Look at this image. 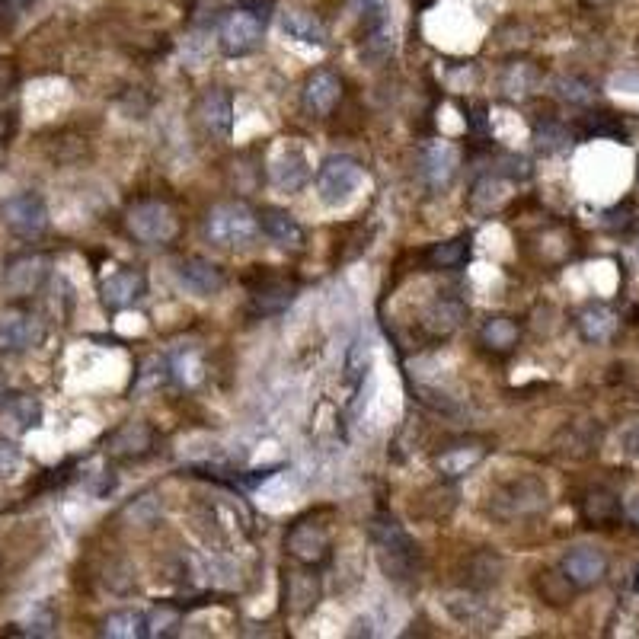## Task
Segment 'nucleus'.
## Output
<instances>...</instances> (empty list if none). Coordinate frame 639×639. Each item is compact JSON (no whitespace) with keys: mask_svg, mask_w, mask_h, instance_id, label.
Here are the masks:
<instances>
[{"mask_svg":"<svg viewBox=\"0 0 639 639\" xmlns=\"http://www.w3.org/2000/svg\"><path fill=\"white\" fill-rule=\"evenodd\" d=\"M550 489L540 477H531V473H521V477H512L499 483L493 493H489V515L499 521H521L531 518L537 512L547 509Z\"/></svg>","mask_w":639,"mask_h":639,"instance_id":"obj_1","label":"nucleus"},{"mask_svg":"<svg viewBox=\"0 0 639 639\" xmlns=\"http://www.w3.org/2000/svg\"><path fill=\"white\" fill-rule=\"evenodd\" d=\"M259 231V215L243 202H221L205 215V237L224 250H247Z\"/></svg>","mask_w":639,"mask_h":639,"instance_id":"obj_2","label":"nucleus"},{"mask_svg":"<svg viewBox=\"0 0 639 639\" xmlns=\"http://www.w3.org/2000/svg\"><path fill=\"white\" fill-rule=\"evenodd\" d=\"M371 537H374V544H378V556H381V566L387 572V579L406 582L409 576H413L419 553H416V544L409 540V534L400 528L397 521L387 518V515H378L371 521Z\"/></svg>","mask_w":639,"mask_h":639,"instance_id":"obj_3","label":"nucleus"},{"mask_svg":"<svg viewBox=\"0 0 639 639\" xmlns=\"http://www.w3.org/2000/svg\"><path fill=\"white\" fill-rule=\"evenodd\" d=\"M362 179H365L362 163H358L355 157H349V154H333L317 167L314 183H317L320 202L326 208H339V205H349L355 199Z\"/></svg>","mask_w":639,"mask_h":639,"instance_id":"obj_4","label":"nucleus"},{"mask_svg":"<svg viewBox=\"0 0 639 639\" xmlns=\"http://www.w3.org/2000/svg\"><path fill=\"white\" fill-rule=\"evenodd\" d=\"M262 32H266V13H256L250 7H237L221 20L218 45L227 58H243V55H253L259 48Z\"/></svg>","mask_w":639,"mask_h":639,"instance_id":"obj_5","label":"nucleus"},{"mask_svg":"<svg viewBox=\"0 0 639 639\" xmlns=\"http://www.w3.org/2000/svg\"><path fill=\"white\" fill-rule=\"evenodd\" d=\"M128 231L135 240L151 243V247H160V243H170L176 237V218L170 205L163 202H138L128 208Z\"/></svg>","mask_w":639,"mask_h":639,"instance_id":"obj_6","label":"nucleus"},{"mask_svg":"<svg viewBox=\"0 0 639 639\" xmlns=\"http://www.w3.org/2000/svg\"><path fill=\"white\" fill-rule=\"evenodd\" d=\"M457 170H461V151H457L451 141H429L422 147L419 173H422V183L432 192L451 189V183L457 179Z\"/></svg>","mask_w":639,"mask_h":639,"instance_id":"obj_7","label":"nucleus"},{"mask_svg":"<svg viewBox=\"0 0 639 639\" xmlns=\"http://www.w3.org/2000/svg\"><path fill=\"white\" fill-rule=\"evenodd\" d=\"M310 176H314V170H310V160L298 144H282L269 160V183L278 192H301L310 183Z\"/></svg>","mask_w":639,"mask_h":639,"instance_id":"obj_8","label":"nucleus"},{"mask_svg":"<svg viewBox=\"0 0 639 639\" xmlns=\"http://www.w3.org/2000/svg\"><path fill=\"white\" fill-rule=\"evenodd\" d=\"M4 221L7 227L16 234V237H39L45 234V227H48V205L42 195L36 192H20V195H13L10 202H4Z\"/></svg>","mask_w":639,"mask_h":639,"instance_id":"obj_9","label":"nucleus"},{"mask_svg":"<svg viewBox=\"0 0 639 639\" xmlns=\"http://www.w3.org/2000/svg\"><path fill=\"white\" fill-rule=\"evenodd\" d=\"M42 339V320L23 307L0 310V352L20 355Z\"/></svg>","mask_w":639,"mask_h":639,"instance_id":"obj_10","label":"nucleus"},{"mask_svg":"<svg viewBox=\"0 0 639 639\" xmlns=\"http://www.w3.org/2000/svg\"><path fill=\"white\" fill-rule=\"evenodd\" d=\"M285 550L304 566H320L330 560V534L314 521H298L285 537Z\"/></svg>","mask_w":639,"mask_h":639,"instance_id":"obj_11","label":"nucleus"},{"mask_svg":"<svg viewBox=\"0 0 639 639\" xmlns=\"http://www.w3.org/2000/svg\"><path fill=\"white\" fill-rule=\"evenodd\" d=\"M393 20L381 0H371L365 7V32H362V58L381 64L393 52Z\"/></svg>","mask_w":639,"mask_h":639,"instance_id":"obj_12","label":"nucleus"},{"mask_svg":"<svg viewBox=\"0 0 639 639\" xmlns=\"http://www.w3.org/2000/svg\"><path fill=\"white\" fill-rule=\"evenodd\" d=\"M176 285L195 294V298H215L224 288V272L215 266V262L199 259V256H189V259H179L176 262Z\"/></svg>","mask_w":639,"mask_h":639,"instance_id":"obj_13","label":"nucleus"},{"mask_svg":"<svg viewBox=\"0 0 639 639\" xmlns=\"http://www.w3.org/2000/svg\"><path fill=\"white\" fill-rule=\"evenodd\" d=\"M339 100H342V80H339V74L326 71V68H317L314 74H307L304 90H301L304 112H310L314 119H326L339 106Z\"/></svg>","mask_w":639,"mask_h":639,"instance_id":"obj_14","label":"nucleus"},{"mask_svg":"<svg viewBox=\"0 0 639 639\" xmlns=\"http://www.w3.org/2000/svg\"><path fill=\"white\" fill-rule=\"evenodd\" d=\"M48 278V259L39 253H26L7 262L4 269V288L13 298H26V294H36Z\"/></svg>","mask_w":639,"mask_h":639,"instance_id":"obj_15","label":"nucleus"},{"mask_svg":"<svg viewBox=\"0 0 639 639\" xmlns=\"http://www.w3.org/2000/svg\"><path fill=\"white\" fill-rule=\"evenodd\" d=\"M560 569L572 582V588H592L604 579V572H608V556L598 547H576L563 556Z\"/></svg>","mask_w":639,"mask_h":639,"instance_id":"obj_16","label":"nucleus"},{"mask_svg":"<svg viewBox=\"0 0 639 639\" xmlns=\"http://www.w3.org/2000/svg\"><path fill=\"white\" fill-rule=\"evenodd\" d=\"M147 294V275L141 269H119L109 278H103L100 298L109 310H125L131 304H138Z\"/></svg>","mask_w":639,"mask_h":639,"instance_id":"obj_17","label":"nucleus"},{"mask_svg":"<svg viewBox=\"0 0 639 639\" xmlns=\"http://www.w3.org/2000/svg\"><path fill=\"white\" fill-rule=\"evenodd\" d=\"M445 604V611L451 614L454 624L461 627H486V624H496V614L489 608V601L477 592H467V588H457V592H448L441 598Z\"/></svg>","mask_w":639,"mask_h":639,"instance_id":"obj_18","label":"nucleus"},{"mask_svg":"<svg viewBox=\"0 0 639 639\" xmlns=\"http://www.w3.org/2000/svg\"><path fill=\"white\" fill-rule=\"evenodd\" d=\"M259 227H262V234H266L272 243H278L282 250L298 253V250H304V243H307V234H304V227L298 224V218L288 215V211H282V208H262L259 211Z\"/></svg>","mask_w":639,"mask_h":639,"instance_id":"obj_19","label":"nucleus"},{"mask_svg":"<svg viewBox=\"0 0 639 639\" xmlns=\"http://www.w3.org/2000/svg\"><path fill=\"white\" fill-rule=\"evenodd\" d=\"M202 125L218 138H231L234 131V100L227 90H205L199 100Z\"/></svg>","mask_w":639,"mask_h":639,"instance_id":"obj_20","label":"nucleus"},{"mask_svg":"<svg viewBox=\"0 0 639 639\" xmlns=\"http://www.w3.org/2000/svg\"><path fill=\"white\" fill-rule=\"evenodd\" d=\"M154 445V429L147 422H125L122 429L112 432L109 438V454L112 457H125V461H135V457H144Z\"/></svg>","mask_w":639,"mask_h":639,"instance_id":"obj_21","label":"nucleus"},{"mask_svg":"<svg viewBox=\"0 0 639 639\" xmlns=\"http://www.w3.org/2000/svg\"><path fill=\"white\" fill-rule=\"evenodd\" d=\"M464 317H467V304L461 298H454V294H441V298H435L429 310H425L422 323L432 336H448L464 323Z\"/></svg>","mask_w":639,"mask_h":639,"instance_id":"obj_22","label":"nucleus"},{"mask_svg":"<svg viewBox=\"0 0 639 639\" xmlns=\"http://www.w3.org/2000/svg\"><path fill=\"white\" fill-rule=\"evenodd\" d=\"M576 326H579V336L585 342H592V346H598V342H608L617 330V317L611 307L604 304H588L579 310L576 317Z\"/></svg>","mask_w":639,"mask_h":639,"instance_id":"obj_23","label":"nucleus"},{"mask_svg":"<svg viewBox=\"0 0 639 639\" xmlns=\"http://www.w3.org/2000/svg\"><path fill=\"white\" fill-rule=\"evenodd\" d=\"M483 457H486V448H483V445H454V448L441 451V454L435 457V467H438L441 477L461 480V477H467V473L483 461Z\"/></svg>","mask_w":639,"mask_h":639,"instance_id":"obj_24","label":"nucleus"},{"mask_svg":"<svg viewBox=\"0 0 639 639\" xmlns=\"http://www.w3.org/2000/svg\"><path fill=\"white\" fill-rule=\"evenodd\" d=\"M282 29L288 32L291 39H298L304 45H317V48L326 45V26L307 10H285L282 13Z\"/></svg>","mask_w":639,"mask_h":639,"instance_id":"obj_25","label":"nucleus"},{"mask_svg":"<svg viewBox=\"0 0 639 639\" xmlns=\"http://www.w3.org/2000/svg\"><path fill=\"white\" fill-rule=\"evenodd\" d=\"M582 518L592 524V528H604V524H614L620 518V499L611 489H592L582 499Z\"/></svg>","mask_w":639,"mask_h":639,"instance_id":"obj_26","label":"nucleus"},{"mask_svg":"<svg viewBox=\"0 0 639 639\" xmlns=\"http://www.w3.org/2000/svg\"><path fill=\"white\" fill-rule=\"evenodd\" d=\"M103 636L109 639H144L147 636V614L141 611H116L103 620Z\"/></svg>","mask_w":639,"mask_h":639,"instance_id":"obj_27","label":"nucleus"},{"mask_svg":"<svg viewBox=\"0 0 639 639\" xmlns=\"http://www.w3.org/2000/svg\"><path fill=\"white\" fill-rule=\"evenodd\" d=\"M480 342H483L486 349H496V352L515 349V342H518V326H515V320H509V317H489V320L480 326Z\"/></svg>","mask_w":639,"mask_h":639,"instance_id":"obj_28","label":"nucleus"},{"mask_svg":"<svg viewBox=\"0 0 639 639\" xmlns=\"http://www.w3.org/2000/svg\"><path fill=\"white\" fill-rule=\"evenodd\" d=\"M470 256V237H454L445 243H435L429 250V266L432 269H461Z\"/></svg>","mask_w":639,"mask_h":639,"instance_id":"obj_29","label":"nucleus"},{"mask_svg":"<svg viewBox=\"0 0 639 639\" xmlns=\"http://www.w3.org/2000/svg\"><path fill=\"white\" fill-rule=\"evenodd\" d=\"M4 413L20 425V429H36L42 422V403L29 393H10L4 400Z\"/></svg>","mask_w":639,"mask_h":639,"instance_id":"obj_30","label":"nucleus"},{"mask_svg":"<svg viewBox=\"0 0 639 639\" xmlns=\"http://www.w3.org/2000/svg\"><path fill=\"white\" fill-rule=\"evenodd\" d=\"M183 630V611L176 604H157V608L147 614V636L151 639H170Z\"/></svg>","mask_w":639,"mask_h":639,"instance_id":"obj_31","label":"nucleus"},{"mask_svg":"<svg viewBox=\"0 0 639 639\" xmlns=\"http://www.w3.org/2000/svg\"><path fill=\"white\" fill-rule=\"evenodd\" d=\"M173 378V362L170 358H147V362L141 365L138 371V381H135V393H151V390H160L163 384H167Z\"/></svg>","mask_w":639,"mask_h":639,"instance_id":"obj_32","label":"nucleus"},{"mask_svg":"<svg viewBox=\"0 0 639 639\" xmlns=\"http://www.w3.org/2000/svg\"><path fill=\"white\" fill-rule=\"evenodd\" d=\"M368 371H371V349H368V342L355 339L346 352V384L358 393V387H362L368 378Z\"/></svg>","mask_w":639,"mask_h":639,"instance_id":"obj_33","label":"nucleus"},{"mask_svg":"<svg viewBox=\"0 0 639 639\" xmlns=\"http://www.w3.org/2000/svg\"><path fill=\"white\" fill-rule=\"evenodd\" d=\"M537 84V71L531 68V64H512L509 74L502 77V90L509 100H524Z\"/></svg>","mask_w":639,"mask_h":639,"instance_id":"obj_34","label":"nucleus"},{"mask_svg":"<svg viewBox=\"0 0 639 639\" xmlns=\"http://www.w3.org/2000/svg\"><path fill=\"white\" fill-rule=\"evenodd\" d=\"M288 601H291V611L294 614H307L310 608H317V598H320V588H317V579H310L307 588L304 585V572H294V576H288Z\"/></svg>","mask_w":639,"mask_h":639,"instance_id":"obj_35","label":"nucleus"},{"mask_svg":"<svg viewBox=\"0 0 639 639\" xmlns=\"http://www.w3.org/2000/svg\"><path fill=\"white\" fill-rule=\"evenodd\" d=\"M160 512H163V505L154 493H141L135 502L125 505V518L131 524H138V528H151V524H157Z\"/></svg>","mask_w":639,"mask_h":639,"instance_id":"obj_36","label":"nucleus"},{"mask_svg":"<svg viewBox=\"0 0 639 639\" xmlns=\"http://www.w3.org/2000/svg\"><path fill=\"white\" fill-rule=\"evenodd\" d=\"M291 298H294V291L285 282H269L253 294V304H256V310H262V314H275V310L288 307Z\"/></svg>","mask_w":639,"mask_h":639,"instance_id":"obj_37","label":"nucleus"},{"mask_svg":"<svg viewBox=\"0 0 639 639\" xmlns=\"http://www.w3.org/2000/svg\"><path fill=\"white\" fill-rule=\"evenodd\" d=\"M569 144H572V135H569V128H563V125L547 122V125L534 128V147H537V151L556 154V151H566Z\"/></svg>","mask_w":639,"mask_h":639,"instance_id":"obj_38","label":"nucleus"},{"mask_svg":"<svg viewBox=\"0 0 639 639\" xmlns=\"http://www.w3.org/2000/svg\"><path fill=\"white\" fill-rule=\"evenodd\" d=\"M553 87H556V96H560V100H566V103L588 106V103L595 100V87L588 84V80H582V77H560Z\"/></svg>","mask_w":639,"mask_h":639,"instance_id":"obj_39","label":"nucleus"},{"mask_svg":"<svg viewBox=\"0 0 639 639\" xmlns=\"http://www.w3.org/2000/svg\"><path fill=\"white\" fill-rule=\"evenodd\" d=\"M23 470V451L16 441L0 438V480H13Z\"/></svg>","mask_w":639,"mask_h":639,"instance_id":"obj_40","label":"nucleus"},{"mask_svg":"<svg viewBox=\"0 0 639 639\" xmlns=\"http://www.w3.org/2000/svg\"><path fill=\"white\" fill-rule=\"evenodd\" d=\"M26 633H32V636H48V633H55V614H52V611H39V614H32V617H29Z\"/></svg>","mask_w":639,"mask_h":639,"instance_id":"obj_41","label":"nucleus"},{"mask_svg":"<svg viewBox=\"0 0 639 639\" xmlns=\"http://www.w3.org/2000/svg\"><path fill=\"white\" fill-rule=\"evenodd\" d=\"M611 90L617 93H639V71H624L611 77Z\"/></svg>","mask_w":639,"mask_h":639,"instance_id":"obj_42","label":"nucleus"},{"mask_svg":"<svg viewBox=\"0 0 639 639\" xmlns=\"http://www.w3.org/2000/svg\"><path fill=\"white\" fill-rule=\"evenodd\" d=\"M470 109H473L470 128H473V131H480V135H483V131H486V119H483V116H486V106H483V103H473Z\"/></svg>","mask_w":639,"mask_h":639,"instance_id":"obj_43","label":"nucleus"},{"mask_svg":"<svg viewBox=\"0 0 639 639\" xmlns=\"http://www.w3.org/2000/svg\"><path fill=\"white\" fill-rule=\"evenodd\" d=\"M0 7H7V10H13V13H23V10L32 7V0H0Z\"/></svg>","mask_w":639,"mask_h":639,"instance_id":"obj_44","label":"nucleus"},{"mask_svg":"<svg viewBox=\"0 0 639 639\" xmlns=\"http://www.w3.org/2000/svg\"><path fill=\"white\" fill-rule=\"evenodd\" d=\"M627 518L636 524V528H639V496L636 499H630V505H627Z\"/></svg>","mask_w":639,"mask_h":639,"instance_id":"obj_45","label":"nucleus"},{"mask_svg":"<svg viewBox=\"0 0 639 639\" xmlns=\"http://www.w3.org/2000/svg\"><path fill=\"white\" fill-rule=\"evenodd\" d=\"M588 4H604V0H588Z\"/></svg>","mask_w":639,"mask_h":639,"instance_id":"obj_46","label":"nucleus"},{"mask_svg":"<svg viewBox=\"0 0 639 639\" xmlns=\"http://www.w3.org/2000/svg\"><path fill=\"white\" fill-rule=\"evenodd\" d=\"M636 592H639V572H636Z\"/></svg>","mask_w":639,"mask_h":639,"instance_id":"obj_47","label":"nucleus"},{"mask_svg":"<svg viewBox=\"0 0 639 639\" xmlns=\"http://www.w3.org/2000/svg\"><path fill=\"white\" fill-rule=\"evenodd\" d=\"M0 393H4V390H0Z\"/></svg>","mask_w":639,"mask_h":639,"instance_id":"obj_48","label":"nucleus"}]
</instances>
